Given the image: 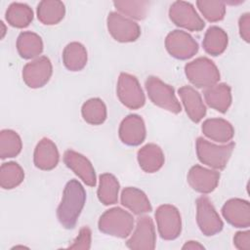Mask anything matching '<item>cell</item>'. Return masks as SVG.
<instances>
[{"instance_id":"cell-1","label":"cell","mask_w":250,"mask_h":250,"mask_svg":"<svg viewBox=\"0 0 250 250\" xmlns=\"http://www.w3.org/2000/svg\"><path fill=\"white\" fill-rule=\"evenodd\" d=\"M86 201V191L77 180L66 183L62 200L57 209L60 224L67 229H73L82 212Z\"/></svg>"},{"instance_id":"cell-2","label":"cell","mask_w":250,"mask_h":250,"mask_svg":"<svg viewBox=\"0 0 250 250\" xmlns=\"http://www.w3.org/2000/svg\"><path fill=\"white\" fill-rule=\"evenodd\" d=\"M134 223V218L128 211L120 207H113L103 213L99 219L98 227L103 233L125 238L131 234Z\"/></svg>"},{"instance_id":"cell-3","label":"cell","mask_w":250,"mask_h":250,"mask_svg":"<svg viewBox=\"0 0 250 250\" xmlns=\"http://www.w3.org/2000/svg\"><path fill=\"white\" fill-rule=\"evenodd\" d=\"M234 146L235 144L233 142L219 146L208 142L202 137L197 138L195 144L196 154L199 161L217 170H222L227 166Z\"/></svg>"},{"instance_id":"cell-4","label":"cell","mask_w":250,"mask_h":250,"mask_svg":"<svg viewBox=\"0 0 250 250\" xmlns=\"http://www.w3.org/2000/svg\"><path fill=\"white\" fill-rule=\"evenodd\" d=\"M185 73L188 81L197 88H209L220 80L217 65L206 57H199L185 66Z\"/></svg>"},{"instance_id":"cell-5","label":"cell","mask_w":250,"mask_h":250,"mask_svg":"<svg viewBox=\"0 0 250 250\" xmlns=\"http://www.w3.org/2000/svg\"><path fill=\"white\" fill-rule=\"evenodd\" d=\"M146 89L149 100L157 106L178 114L182 110L174 88L156 76H148L146 80Z\"/></svg>"},{"instance_id":"cell-6","label":"cell","mask_w":250,"mask_h":250,"mask_svg":"<svg viewBox=\"0 0 250 250\" xmlns=\"http://www.w3.org/2000/svg\"><path fill=\"white\" fill-rule=\"evenodd\" d=\"M116 93L122 104L130 109H138L144 106L146 97L138 79L129 73L121 72L116 87Z\"/></svg>"},{"instance_id":"cell-7","label":"cell","mask_w":250,"mask_h":250,"mask_svg":"<svg viewBox=\"0 0 250 250\" xmlns=\"http://www.w3.org/2000/svg\"><path fill=\"white\" fill-rule=\"evenodd\" d=\"M155 219L158 232L162 239L174 240L181 234V214L174 205H160L155 211Z\"/></svg>"},{"instance_id":"cell-8","label":"cell","mask_w":250,"mask_h":250,"mask_svg":"<svg viewBox=\"0 0 250 250\" xmlns=\"http://www.w3.org/2000/svg\"><path fill=\"white\" fill-rule=\"evenodd\" d=\"M106 25L107 30L113 39L121 43L134 42L141 35L139 24L117 12H110L108 14Z\"/></svg>"},{"instance_id":"cell-9","label":"cell","mask_w":250,"mask_h":250,"mask_svg":"<svg viewBox=\"0 0 250 250\" xmlns=\"http://www.w3.org/2000/svg\"><path fill=\"white\" fill-rule=\"evenodd\" d=\"M196 222L201 232L206 236L219 233L224 223L207 196H200L196 199Z\"/></svg>"},{"instance_id":"cell-10","label":"cell","mask_w":250,"mask_h":250,"mask_svg":"<svg viewBox=\"0 0 250 250\" xmlns=\"http://www.w3.org/2000/svg\"><path fill=\"white\" fill-rule=\"evenodd\" d=\"M169 18L177 26L190 31H200L205 22L195 11L193 5L186 1H175L169 9Z\"/></svg>"},{"instance_id":"cell-11","label":"cell","mask_w":250,"mask_h":250,"mask_svg":"<svg viewBox=\"0 0 250 250\" xmlns=\"http://www.w3.org/2000/svg\"><path fill=\"white\" fill-rule=\"evenodd\" d=\"M167 52L175 59L188 60L198 52V43L186 31L173 30L165 38Z\"/></svg>"},{"instance_id":"cell-12","label":"cell","mask_w":250,"mask_h":250,"mask_svg":"<svg viewBox=\"0 0 250 250\" xmlns=\"http://www.w3.org/2000/svg\"><path fill=\"white\" fill-rule=\"evenodd\" d=\"M52 73L53 66L50 59L42 56L27 62L23 66L22 80L29 88H41L49 82Z\"/></svg>"},{"instance_id":"cell-13","label":"cell","mask_w":250,"mask_h":250,"mask_svg":"<svg viewBox=\"0 0 250 250\" xmlns=\"http://www.w3.org/2000/svg\"><path fill=\"white\" fill-rule=\"evenodd\" d=\"M156 234L153 221L148 216L138 219L133 234L126 241V246L132 250H153Z\"/></svg>"},{"instance_id":"cell-14","label":"cell","mask_w":250,"mask_h":250,"mask_svg":"<svg viewBox=\"0 0 250 250\" xmlns=\"http://www.w3.org/2000/svg\"><path fill=\"white\" fill-rule=\"evenodd\" d=\"M118 134L121 142L127 146L141 145L146 135L144 119L138 114L127 115L120 123Z\"/></svg>"},{"instance_id":"cell-15","label":"cell","mask_w":250,"mask_h":250,"mask_svg":"<svg viewBox=\"0 0 250 250\" xmlns=\"http://www.w3.org/2000/svg\"><path fill=\"white\" fill-rule=\"evenodd\" d=\"M187 179L192 189L206 194L217 188L220 181V173L200 165H194L189 169Z\"/></svg>"},{"instance_id":"cell-16","label":"cell","mask_w":250,"mask_h":250,"mask_svg":"<svg viewBox=\"0 0 250 250\" xmlns=\"http://www.w3.org/2000/svg\"><path fill=\"white\" fill-rule=\"evenodd\" d=\"M63 162L70 170L77 175L84 184L89 187H95L97 184L95 169L90 160L72 149H67L63 153Z\"/></svg>"},{"instance_id":"cell-17","label":"cell","mask_w":250,"mask_h":250,"mask_svg":"<svg viewBox=\"0 0 250 250\" xmlns=\"http://www.w3.org/2000/svg\"><path fill=\"white\" fill-rule=\"evenodd\" d=\"M222 214L226 221L235 228H248L250 226V203L241 198H231L225 202Z\"/></svg>"},{"instance_id":"cell-18","label":"cell","mask_w":250,"mask_h":250,"mask_svg":"<svg viewBox=\"0 0 250 250\" xmlns=\"http://www.w3.org/2000/svg\"><path fill=\"white\" fill-rule=\"evenodd\" d=\"M59 159L60 154L56 144L48 138L41 139L34 149V165L40 170L49 171L58 165Z\"/></svg>"},{"instance_id":"cell-19","label":"cell","mask_w":250,"mask_h":250,"mask_svg":"<svg viewBox=\"0 0 250 250\" xmlns=\"http://www.w3.org/2000/svg\"><path fill=\"white\" fill-rule=\"evenodd\" d=\"M186 112L189 119L198 123L206 114V106L203 104L200 94L191 86H183L178 90Z\"/></svg>"},{"instance_id":"cell-20","label":"cell","mask_w":250,"mask_h":250,"mask_svg":"<svg viewBox=\"0 0 250 250\" xmlns=\"http://www.w3.org/2000/svg\"><path fill=\"white\" fill-rule=\"evenodd\" d=\"M206 104L215 110L225 113L231 104V89L227 83L215 84L203 93Z\"/></svg>"},{"instance_id":"cell-21","label":"cell","mask_w":250,"mask_h":250,"mask_svg":"<svg viewBox=\"0 0 250 250\" xmlns=\"http://www.w3.org/2000/svg\"><path fill=\"white\" fill-rule=\"evenodd\" d=\"M137 158L142 170L146 173H154L161 169L165 157L161 147L155 144H146L138 150Z\"/></svg>"},{"instance_id":"cell-22","label":"cell","mask_w":250,"mask_h":250,"mask_svg":"<svg viewBox=\"0 0 250 250\" xmlns=\"http://www.w3.org/2000/svg\"><path fill=\"white\" fill-rule=\"evenodd\" d=\"M121 204L135 215H143L151 211V204L146 194L134 187H127L121 192Z\"/></svg>"},{"instance_id":"cell-23","label":"cell","mask_w":250,"mask_h":250,"mask_svg":"<svg viewBox=\"0 0 250 250\" xmlns=\"http://www.w3.org/2000/svg\"><path fill=\"white\" fill-rule=\"evenodd\" d=\"M201 130L207 138L218 143H228L234 136L232 125L223 118L206 119L201 126Z\"/></svg>"},{"instance_id":"cell-24","label":"cell","mask_w":250,"mask_h":250,"mask_svg":"<svg viewBox=\"0 0 250 250\" xmlns=\"http://www.w3.org/2000/svg\"><path fill=\"white\" fill-rule=\"evenodd\" d=\"M65 7L59 0H43L37 5V18L46 25L59 23L64 17Z\"/></svg>"},{"instance_id":"cell-25","label":"cell","mask_w":250,"mask_h":250,"mask_svg":"<svg viewBox=\"0 0 250 250\" xmlns=\"http://www.w3.org/2000/svg\"><path fill=\"white\" fill-rule=\"evenodd\" d=\"M229 43V38L227 32L216 25L210 26L205 32L202 46L205 52L211 56H220L223 54Z\"/></svg>"},{"instance_id":"cell-26","label":"cell","mask_w":250,"mask_h":250,"mask_svg":"<svg viewBox=\"0 0 250 250\" xmlns=\"http://www.w3.org/2000/svg\"><path fill=\"white\" fill-rule=\"evenodd\" d=\"M17 50L22 59H34L42 53L43 41L37 33L23 31L17 39Z\"/></svg>"},{"instance_id":"cell-27","label":"cell","mask_w":250,"mask_h":250,"mask_svg":"<svg viewBox=\"0 0 250 250\" xmlns=\"http://www.w3.org/2000/svg\"><path fill=\"white\" fill-rule=\"evenodd\" d=\"M87 50L79 42L68 43L62 51V62L64 66L70 71H79L87 63Z\"/></svg>"},{"instance_id":"cell-28","label":"cell","mask_w":250,"mask_h":250,"mask_svg":"<svg viewBox=\"0 0 250 250\" xmlns=\"http://www.w3.org/2000/svg\"><path fill=\"white\" fill-rule=\"evenodd\" d=\"M119 182L109 173H104L100 176L99 188H98V198L104 205H112L118 200L119 192Z\"/></svg>"},{"instance_id":"cell-29","label":"cell","mask_w":250,"mask_h":250,"mask_svg":"<svg viewBox=\"0 0 250 250\" xmlns=\"http://www.w3.org/2000/svg\"><path fill=\"white\" fill-rule=\"evenodd\" d=\"M33 20L32 9L24 3L14 2L6 11L7 22L17 28H23L29 25Z\"/></svg>"},{"instance_id":"cell-30","label":"cell","mask_w":250,"mask_h":250,"mask_svg":"<svg viewBox=\"0 0 250 250\" xmlns=\"http://www.w3.org/2000/svg\"><path fill=\"white\" fill-rule=\"evenodd\" d=\"M81 114L87 123L101 125L106 119V106L101 99L92 98L82 104Z\"/></svg>"},{"instance_id":"cell-31","label":"cell","mask_w":250,"mask_h":250,"mask_svg":"<svg viewBox=\"0 0 250 250\" xmlns=\"http://www.w3.org/2000/svg\"><path fill=\"white\" fill-rule=\"evenodd\" d=\"M24 179L22 168L14 161L5 162L0 167V186L4 189H12L20 186Z\"/></svg>"},{"instance_id":"cell-32","label":"cell","mask_w":250,"mask_h":250,"mask_svg":"<svg viewBox=\"0 0 250 250\" xmlns=\"http://www.w3.org/2000/svg\"><path fill=\"white\" fill-rule=\"evenodd\" d=\"M22 147L21 139L13 130L5 129L0 132V157L2 159L17 156Z\"/></svg>"},{"instance_id":"cell-33","label":"cell","mask_w":250,"mask_h":250,"mask_svg":"<svg viewBox=\"0 0 250 250\" xmlns=\"http://www.w3.org/2000/svg\"><path fill=\"white\" fill-rule=\"evenodd\" d=\"M114 7L123 16H127L130 19L134 20H144L148 11L149 2L148 1H134V0H125V1H114Z\"/></svg>"},{"instance_id":"cell-34","label":"cell","mask_w":250,"mask_h":250,"mask_svg":"<svg viewBox=\"0 0 250 250\" xmlns=\"http://www.w3.org/2000/svg\"><path fill=\"white\" fill-rule=\"evenodd\" d=\"M196 5L203 17L210 22L222 21L225 17L226 5L223 1L198 0Z\"/></svg>"},{"instance_id":"cell-35","label":"cell","mask_w":250,"mask_h":250,"mask_svg":"<svg viewBox=\"0 0 250 250\" xmlns=\"http://www.w3.org/2000/svg\"><path fill=\"white\" fill-rule=\"evenodd\" d=\"M91 229L88 227H83L80 231L78 236L74 239L71 245H69L67 248L68 249H85L88 250L91 247Z\"/></svg>"},{"instance_id":"cell-36","label":"cell","mask_w":250,"mask_h":250,"mask_svg":"<svg viewBox=\"0 0 250 250\" xmlns=\"http://www.w3.org/2000/svg\"><path fill=\"white\" fill-rule=\"evenodd\" d=\"M238 28L240 37L247 43L250 42V14L244 13L238 21Z\"/></svg>"},{"instance_id":"cell-37","label":"cell","mask_w":250,"mask_h":250,"mask_svg":"<svg viewBox=\"0 0 250 250\" xmlns=\"http://www.w3.org/2000/svg\"><path fill=\"white\" fill-rule=\"evenodd\" d=\"M233 244L239 250L250 249V231H237L233 236Z\"/></svg>"},{"instance_id":"cell-38","label":"cell","mask_w":250,"mask_h":250,"mask_svg":"<svg viewBox=\"0 0 250 250\" xmlns=\"http://www.w3.org/2000/svg\"><path fill=\"white\" fill-rule=\"evenodd\" d=\"M183 250H197V249H204V246L201 245L199 242L197 241H193V240H189L187 241L183 247Z\"/></svg>"},{"instance_id":"cell-39","label":"cell","mask_w":250,"mask_h":250,"mask_svg":"<svg viewBox=\"0 0 250 250\" xmlns=\"http://www.w3.org/2000/svg\"><path fill=\"white\" fill-rule=\"evenodd\" d=\"M0 24H1V27H2V30H1V38H3L4 35H5V33H6V27H5L3 21H1Z\"/></svg>"}]
</instances>
